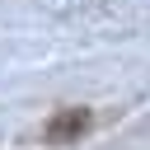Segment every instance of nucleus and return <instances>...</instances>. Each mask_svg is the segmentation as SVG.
Instances as JSON below:
<instances>
[{"instance_id": "1", "label": "nucleus", "mask_w": 150, "mask_h": 150, "mask_svg": "<svg viewBox=\"0 0 150 150\" xmlns=\"http://www.w3.org/2000/svg\"><path fill=\"white\" fill-rule=\"evenodd\" d=\"M84 122H89V112H70V117H61V122L52 127V136H66V131H80Z\"/></svg>"}]
</instances>
